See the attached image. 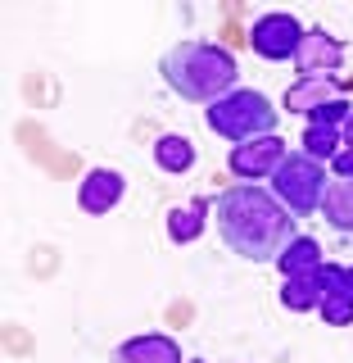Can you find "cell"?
Masks as SVG:
<instances>
[{
  "mask_svg": "<svg viewBox=\"0 0 353 363\" xmlns=\"http://www.w3.org/2000/svg\"><path fill=\"white\" fill-rule=\"evenodd\" d=\"M158 77L168 82L173 96H181L186 105H218L222 96L236 91V55L226 45H213V41H177L163 50L158 60Z\"/></svg>",
  "mask_w": 353,
  "mask_h": 363,
  "instance_id": "cell-2",
  "label": "cell"
},
{
  "mask_svg": "<svg viewBox=\"0 0 353 363\" xmlns=\"http://www.w3.org/2000/svg\"><path fill=\"white\" fill-rule=\"evenodd\" d=\"M340 68H345V45H340L326 28H308L294 55V73L299 82H335Z\"/></svg>",
  "mask_w": 353,
  "mask_h": 363,
  "instance_id": "cell-7",
  "label": "cell"
},
{
  "mask_svg": "<svg viewBox=\"0 0 353 363\" xmlns=\"http://www.w3.org/2000/svg\"><path fill=\"white\" fill-rule=\"evenodd\" d=\"M213 223H218L222 245L241 255L245 264H277L286 245L299 236L294 232L299 218L272 196V186H254V182L226 186L213 200Z\"/></svg>",
  "mask_w": 353,
  "mask_h": 363,
  "instance_id": "cell-1",
  "label": "cell"
},
{
  "mask_svg": "<svg viewBox=\"0 0 353 363\" xmlns=\"http://www.w3.org/2000/svg\"><path fill=\"white\" fill-rule=\"evenodd\" d=\"M195 363H204V359H195Z\"/></svg>",
  "mask_w": 353,
  "mask_h": 363,
  "instance_id": "cell-18",
  "label": "cell"
},
{
  "mask_svg": "<svg viewBox=\"0 0 353 363\" xmlns=\"http://www.w3.org/2000/svg\"><path fill=\"white\" fill-rule=\"evenodd\" d=\"M109 363H186V359H181V345L168 332H145V336L122 340L109 354Z\"/></svg>",
  "mask_w": 353,
  "mask_h": 363,
  "instance_id": "cell-10",
  "label": "cell"
},
{
  "mask_svg": "<svg viewBox=\"0 0 353 363\" xmlns=\"http://www.w3.org/2000/svg\"><path fill=\"white\" fill-rule=\"evenodd\" d=\"M326 186H331L326 164H317V159L303 155V150H290L286 164L272 173V196L286 204L294 218H313V213H322Z\"/></svg>",
  "mask_w": 353,
  "mask_h": 363,
  "instance_id": "cell-4",
  "label": "cell"
},
{
  "mask_svg": "<svg viewBox=\"0 0 353 363\" xmlns=\"http://www.w3.org/2000/svg\"><path fill=\"white\" fill-rule=\"evenodd\" d=\"M122 191H127V177L118 168H91L77 182V209L82 213H109V209H118Z\"/></svg>",
  "mask_w": 353,
  "mask_h": 363,
  "instance_id": "cell-9",
  "label": "cell"
},
{
  "mask_svg": "<svg viewBox=\"0 0 353 363\" xmlns=\"http://www.w3.org/2000/svg\"><path fill=\"white\" fill-rule=\"evenodd\" d=\"M204 118H209V132H218L231 145H245V141H258V136L277 132V105L263 91H249V86H236L231 96L209 105Z\"/></svg>",
  "mask_w": 353,
  "mask_h": 363,
  "instance_id": "cell-3",
  "label": "cell"
},
{
  "mask_svg": "<svg viewBox=\"0 0 353 363\" xmlns=\"http://www.w3.org/2000/svg\"><path fill=\"white\" fill-rule=\"evenodd\" d=\"M303 155H313L317 164H335V155L345 150V128H326V123H308L299 141Z\"/></svg>",
  "mask_w": 353,
  "mask_h": 363,
  "instance_id": "cell-15",
  "label": "cell"
},
{
  "mask_svg": "<svg viewBox=\"0 0 353 363\" xmlns=\"http://www.w3.org/2000/svg\"><path fill=\"white\" fill-rule=\"evenodd\" d=\"M277 268H281V277H303V272H317V268H326V259H322V245H317L313 236H294V241L286 245V255L277 259Z\"/></svg>",
  "mask_w": 353,
  "mask_h": 363,
  "instance_id": "cell-14",
  "label": "cell"
},
{
  "mask_svg": "<svg viewBox=\"0 0 353 363\" xmlns=\"http://www.w3.org/2000/svg\"><path fill=\"white\" fill-rule=\"evenodd\" d=\"M303 32L308 28H303L294 14H263V18H254V28H249V45H254L258 60L281 64V60H294V55H299Z\"/></svg>",
  "mask_w": 353,
  "mask_h": 363,
  "instance_id": "cell-6",
  "label": "cell"
},
{
  "mask_svg": "<svg viewBox=\"0 0 353 363\" xmlns=\"http://www.w3.org/2000/svg\"><path fill=\"white\" fill-rule=\"evenodd\" d=\"M286 155H290V145L281 141V132H272V136H258V141L231 145L226 168H231L241 182H263V177H272L281 164H286Z\"/></svg>",
  "mask_w": 353,
  "mask_h": 363,
  "instance_id": "cell-8",
  "label": "cell"
},
{
  "mask_svg": "<svg viewBox=\"0 0 353 363\" xmlns=\"http://www.w3.org/2000/svg\"><path fill=\"white\" fill-rule=\"evenodd\" d=\"M322 218L331 223L340 236H353V177H335L331 186H326Z\"/></svg>",
  "mask_w": 353,
  "mask_h": 363,
  "instance_id": "cell-13",
  "label": "cell"
},
{
  "mask_svg": "<svg viewBox=\"0 0 353 363\" xmlns=\"http://www.w3.org/2000/svg\"><path fill=\"white\" fill-rule=\"evenodd\" d=\"M335 177H353V118H349V128H345V150L335 155Z\"/></svg>",
  "mask_w": 353,
  "mask_h": 363,
  "instance_id": "cell-17",
  "label": "cell"
},
{
  "mask_svg": "<svg viewBox=\"0 0 353 363\" xmlns=\"http://www.w3.org/2000/svg\"><path fill=\"white\" fill-rule=\"evenodd\" d=\"M154 164L163 168V173H190V168H195V145L177 132H163L154 141Z\"/></svg>",
  "mask_w": 353,
  "mask_h": 363,
  "instance_id": "cell-16",
  "label": "cell"
},
{
  "mask_svg": "<svg viewBox=\"0 0 353 363\" xmlns=\"http://www.w3.org/2000/svg\"><path fill=\"white\" fill-rule=\"evenodd\" d=\"M209 213H213V204L195 196L190 204H181V209L168 213V241H177V245H190L195 236H204V223H209Z\"/></svg>",
  "mask_w": 353,
  "mask_h": 363,
  "instance_id": "cell-12",
  "label": "cell"
},
{
  "mask_svg": "<svg viewBox=\"0 0 353 363\" xmlns=\"http://www.w3.org/2000/svg\"><path fill=\"white\" fill-rule=\"evenodd\" d=\"M322 300H326V268L281 281V304L290 313H313V309H322Z\"/></svg>",
  "mask_w": 353,
  "mask_h": 363,
  "instance_id": "cell-11",
  "label": "cell"
},
{
  "mask_svg": "<svg viewBox=\"0 0 353 363\" xmlns=\"http://www.w3.org/2000/svg\"><path fill=\"white\" fill-rule=\"evenodd\" d=\"M286 113H299L308 123H326V128H349L353 105L335 82H290L281 96Z\"/></svg>",
  "mask_w": 353,
  "mask_h": 363,
  "instance_id": "cell-5",
  "label": "cell"
}]
</instances>
